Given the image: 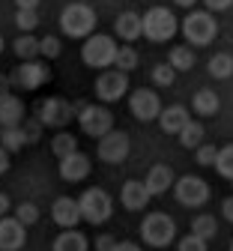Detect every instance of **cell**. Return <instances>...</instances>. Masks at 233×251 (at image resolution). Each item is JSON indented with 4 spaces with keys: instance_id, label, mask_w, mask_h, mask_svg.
<instances>
[{
    "instance_id": "1",
    "label": "cell",
    "mask_w": 233,
    "mask_h": 251,
    "mask_svg": "<svg viewBox=\"0 0 233 251\" xmlns=\"http://www.w3.org/2000/svg\"><path fill=\"white\" fill-rule=\"evenodd\" d=\"M117 54H120V45L108 33H93L81 45V60H84V66H90V69H102V72L114 69L117 66Z\"/></svg>"
},
{
    "instance_id": "2",
    "label": "cell",
    "mask_w": 233,
    "mask_h": 251,
    "mask_svg": "<svg viewBox=\"0 0 233 251\" xmlns=\"http://www.w3.org/2000/svg\"><path fill=\"white\" fill-rule=\"evenodd\" d=\"M60 30L69 39H90L96 33V12L87 3H69L60 12Z\"/></svg>"
},
{
    "instance_id": "3",
    "label": "cell",
    "mask_w": 233,
    "mask_h": 251,
    "mask_svg": "<svg viewBox=\"0 0 233 251\" xmlns=\"http://www.w3.org/2000/svg\"><path fill=\"white\" fill-rule=\"evenodd\" d=\"M180 30H182V36L191 48H204L209 45L215 36H218V21L212 12H188L182 21H180Z\"/></svg>"
},
{
    "instance_id": "4",
    "label": "cell",
    "mask_w": 233,
    "mask_h": 251,
    "mask_svg": "<svg viewBox=\"0 0 233 251\" xmlns=\"http://www.w3.org/2000/svg\"><path fill=\"white\" fill-rule=\"evenodd\" d=\"M141 239L150 248H168L177 239V222L168 212H147L141 222Z\"/></svg>"
},
{
    "instance_id": "5",
    "label": "cell",
    "mask_w": 233,
    "mask_h": 251,
    "mask_svg": "<svg viewBox=\"0 0 233 251\" xmlns=\"http://www.w3.org/2000/svg\"><path fill=\"white\" fill-rule=\"evenodd\" d=\"M180 30V21L174 18V12L168 6H153L144 12V36L153 42V45H161V42H171Z\"/></svg>"
},
{
    "instance_id": "6",
    "label": "cell",
    "mask_w": 233,
    "mask_h": 251,
    "mask_svg": "<svg viewBox=\"0 0 233 251\" xmlns=\"http://www.w3.org/2000/svg\"><path fill=\"white\" fill-rule=\"evenodd\" d=\"M78 126L87 138H96L102 141L105 135L114 132V114L105 108V105H87V102H78Z\"/></svg>"
},
{
    "instance_id": "7",
    "label": "cell",
    "mask_w": 233,
    "mask_h": 251,
    "mask_svg": "<svg viewBox=\"0 0 233 251\" xmlns=\"http://www.w3.org/2000/svg\"><path fill=\"white\" fill-rule=\"evenodd\" d=\"M78 203H81V215H84V222H87V225H93V227L111 222V215H114V201H111V195L105 192V188H99V185L87 188V192L78 198Z\"/></svg>"
},
{
    "instance_id": "8",
    "label": "cell",
    "mask_w": 233,
    "mask_h": 251,
    "mask_svg": "<svg viewBox=\"0 0 233 251\" xmlns=\"http://www.w3.org/2000/svg\"><path fill=\"white\" fill-rule=\"evenodd\" d=\"M72 117L78 120V105L66 102L60 96H51V99H42L39 108H36V120L42 126H51V129H63L66 123H72Z\"/></svg>"
},
{
    "instance_id": "9",
    "label": "cell",
    "mask_w": 233,
    "mask_h": 251,
    "mask_svg": "<svg viewBox=\"0 0 233 251\" xmlns=\"http://www.w3.org/2000/svg\"><path fill=\"white\" fill-rule=\"evenodd\" d=\"M174 198H177L182 206H188V209H201V206L209 201V182H207L204 176L185 174V176H180L177 185H174Z\"/></svg>"
},
{
    "instance_id": "10",
    "label": "cell",
    "mask_w": 233,
    "mask_h": 251,
    "mask_svg": "<svg viewBox=\"0 0 233 251\" xmlns=\"http://www.w3.org/2000/svg\"><path fill=\"white\" fill-rule=\"evenodd\" d=\"M93 90H96V99L105 102V105L120 102L126 93H129V75L120 72V69H105V72H99Z\"/></svg>"
},
{
    "instance_id": "11",
    "label": "cell",
    "mask_w": 233,
    "mask_h": 251,
    "mask_svg": "<svg viewBox=\"0 0 233 251\" xmlns=\"http://www.w3.org/2000/svg\"><path fill=\"white\" fill-rule=\"evenodd\" d=\"M129 111H131V117L135 120H141V123H153V120H158L161 117V99H158V93L155 90H150V87H138V90H131L129 93Z\"/></svg>"
},
{
    "instance_id": "12",
    "label": "cell",
    "mask_w": 233,
    "mask_h": 251,
    "mask_svg": "<svg viewBox=\"0 0 233 251\" xmlns=\"http://www.w3.org/2000/svg\"><path fill=\"white\" fill-rule=\"evenodd\" d=\"M129 150H131V141L120 129H114L111 135H105L96 144V155H99V162H105V165H123L129 159Z\"/></svg>"
},
{
    "instance_id": "13",
    "label": "cell",
    "mask_w": 233,
    "mask_h": 251,
    "mask_svg": "<svg viewBox=\"0 0 233 251\" xmlns=\"http://www.w3.org/2000/svg\"><path fill=\"white\" fill-rule=\"evenodd\" d=\"M9 78H12V87H18V90H39L42 84H48L51 69L39 60H30V63H18Z\"/></svg>"
},
{
    "instance_id": "14",
    "label": "cell",
    "mask_w": 233,
    "mask_h": 251,
    "mask_svg": "<svg viewBox=\"0 0 233 251\" xmlns=\"http://www.w3.org/2000/svg\"><path fill=\"white\" fill-rule=\"evenodd\" d=\"M150 201H153V195H150V188H147L144 179H126L123 182V188H120V203H123V209H129V212H144L150 206Z\"/></svg>"
},
{
    "instance_id": "15",
    "label": "cell",
    "mask_w": 233,
    "mask_h": 251,
    "mask_svg": "<svg viewBox=\"0 0 233 251\" xmlns=\"http://www.w3.org/2000/svg\"><path fill=\"white\" fill-rule=\"evenodd\" d=\"M51 218H54V225L63 227V230H78V222H84L78 198H57L51 203Z\"/></svg>"
},
{
    "instance_id": "16",
    "label": "cell",
    "mask_w": 233,
    "mask_h": 251,
    "mask_svg": "<svg viewBox=\"0 0 233 251\" xmlns=\"http://www.w3.org/2000/svg\"><path fill=\"white\" fill-rule=\"evenodd\" d=\"M27 242V227L15 215L0 218V251H21Z\"/></svg>"
},
{
    "instance_id": "17",
    "label": "cell",
    "mask_w": 233,
    "mask_h": 251,
    "mask_svg": "<svg viewBox=\"0 0 233 251\" xmlns=\"http://www.w3.org/2000/svg\"><path fill=\"white\" fill-rule=\"evenodd\" d=\"M93 171V162H90V155L87 152H75L69 155V159H60V179L63 182H84Z\"/></svg>"
},
{
    "instance_id": "18",
    "label": "cell",
    "mask_w": 233,
    "mask_h": 251,
    "mask_svg": "<svg viewBox=\"0 0 233 251\" xmlns=\"http://www.w3.org/2000/svg\"><path fill=\"white\" fill-rule=\"evenodd\" d=\"M24 102L15 96V93H6L0 96V129H12V126H24Z\"/></svg>"
},
{
    "instance_id": "19",
    "label": "cell",
    "mask_w": 233,
    "mask_h": 251,
    "mask_svg": "<svg viewBox=\"0 0 233 251\" xmlns=\"http://www.w3.org/2000/svg\"><path fill=\"white\" fill-rule=\"evenodd\" d=\"M147 188H150V195L158 198V195H168V188L177 185V176H174V168L171 165H153L147 171Z\"/></svg>"
},
{
    "instance_id": "20",
    "label": "cell",
    "mask_w": 233,
    "mask_h": 251,
    "mask_svg": "<svg viewBox=\"0 0 233 251\" xmlns=\"http://www.w3.org/2000/svg\"><path fill=\"white\" fill-rule=\"evenodd\" d=\"M114 33H117L120 39H126V42L141 39V36H144V15L131 12V9L120 12V15H117V21H114Z\"/></svg>"
},
{
    "instance_id": "21",
    "label": "cell",
    "mask_w": 233,
    "mask_h": 251,
    "mask_svg": "<svg viewBox=\"0 0 233 251\" xmlns=\"http://www.w3.org/2000/svg\"><path fill=\"white\" fill-rule=\"evenodd\" d=\"M188 123H191V117H188V108L185 105H168V108L161 111V117H158L161 132L164 135H177V138H180V132L185 129Z\"/></svg>"
},
{
    "instance_id": "22",
    "label": "cell",
    "mask_w": 233,
    "mask_h": 251,
    "mask_svg": "<svg viewBox=\"0 0 233 251\" xmlns=\"http://www.w3.org/2000/svg\"><path fill=\"white\" fill-rule=\"evenodd\" d=\"M218 108H221V99H218V93L209 90V87L197 90L194 96H191V111H194L197 117H215Z\"/></svg>"
},
{
    "instance_id": "23",
    "label": "cell",
    "mask_w": 233,
    "mask_h": 251,
    "mask_svg": "<svg viewBox=\"0 0 233 251\" xmlns=\"http://www.w3.org/2000/svg\"><path fill=\"white\" fill-rule=\"evenodd\" d=\"M12 51L21 63H30V60H36L42 57V39H36L33 33H21L15 42H12Z\"/></svg>"
},
{
    "instance_id": "24",
    "label": "cell",
    "mask_w": 233,
    "mask_h": 251,
    "mask_svg": "<svg viewBox=\"0 0 233 251\" xmlns=\"http://www.w3.org/2000/svg\"><path fill=\"white\" fill-rule=\"evenodd\" d=\"M51 251H90V242H87V236L81 230H63L54 239Z\"/></svg>"
},
{
    "instance_id": "25",
    "label": "cell",
    "mask_w": 233,
    "mask_h": 251,
    "mask_svg": "<svg viewBox=\"0 0 233 251\" xmlns=\"http://www.w3.org/2000/svg\"><path fill=\"white\" fill-rule=\"evenodd\" d=\"M24 144H30V138H27V129H24V126L0 129V147H3L6 152H18V150H24Z\"/></svg>"
},
{
    "instance_id": "26",
    "label": "cell",
    "mask_w": 233,
    "mask_h": 251,
    "mask_svg": "<svg viewBox=\"0 0 233 251\" xmlns=\"http://www.w3.org/2000/svg\"><path fill=\"white\" fill-rule=\"evenodd\" d=\"M188 233L201 236L204 242L215 239V236H218V222H215V215H207V212L194 215V218H191V230H188Z\"/></svg>"
},
{
    "instance_id": "27",
    "label": "cell",
    "mask_w": 233,
    "mask_h": 251,
    "mask_svg": "<svg viewBox=\"0 0 233 251\" xmlns=\"http://www.w3.org/2000/svg\"><path fill=\"white\" fill-rule=\"evenodd\" d=\"M207 129H204V123H197V120H191L185 129L180 132V144L185 147V150H197V147H204L207 141Z\"/></svg>"
},
{
    "instance_id": "28",
    "label": "cell",
    "mask_w": 233,
    "mask_h": 251,
    "mask_svg": "<svg viewBox=\"0 0 233 251\" xmlns=\"http://www.w3.org/2000/svg\"><path fill=\"white\" fill-rule=\"evenodd\" d=\"M168 63L177 72H191L194 69V51H191V45H174L171 54H168Z\"/></svg>"
},
{
    "instance_id": "29",
    "label": "cell",
    "mask_w": 233,
    "mask_h": 251,
    "mask_svg": "<svg viewBox=\"0 0 233 251\" xmlns=\"http://www.w3.org/2000/svg\"><path fill=\"white\" fill-rule=\"evenodd\" d=\"M51 152L57 155V159H69V155L78 152V138L69 135V132H57L54 141H51Z\"/></svg>"
},
{
    "instance_id": "30",
    "label": "cell",
    "mask_w": 233,
    "mask_h": 251,
    "mask_svg": "<svg viewBox=\"0 0 233 251\" xmlns=\"http://www.w3.org/2000/svg\"><path fill=\"white\" fill-rule=\"evenodd\" d=\"M207 72H209L212 78H218V81L230 78V75H233V54H215V57H209Z\"/></svg>"
},
{
    "instance_id": "31",
    "label": "cell",
    "mask_w": 233,
    "mask_h": 251,
    "mask_svg": "<svg viewBox=\"0 0 233 251\" xmlns=\"http://www.w3.org/2000/svg\"><path fill=\"white\" fill-rule=\"evenodd\" d=\"M138 63H141V54L131 48V45H120V54H117V66L114 69H120V72H131V69H138Z\"/></svg>"
},
{
    "instance_id": "32",
    "label": "cell",
    "mask_w": 233,
    "mask_h": 251,
    "mask_svg": "<svg viewBox=\"0 0 233 251\" xmlns=\"http://www.w3.org/2000/svg\"><path fill=\"white\" fill-rule=\"evenodd\" d=\"M215 171H218V176H224V179H230V182H233V144H227V147H221V150H218Z\"/></svg>"
},
{
    "instance_id": "33",
    "label": "cell",
    "mask_w": 233,
    "mask_h": 251,
    "mask_svg": "<svg viewBox=\"0 0 233 251\" xmlns=\"http://www.w3.org/2000/svg\"><path fill=\"white\" fill-rule=\"evenodd\" d=\"M218 150H221V147H215V144L197 147V150H194V162L201 165V168H215V162H218Z\"/></svg>"
},
{
    "instance_id": "34",
    "label": "cell",
    "mask_w": 233,
    "mask_h": 251,
    "mask_svg": "<svg viewBox=\"0 0 233 251\" xmlns=\"http://www.w3.org/2000/svg\"><path fill=\"white\" fill-rule=\"evenodd\" d=\"M15 218H18L24 227L36 225V222H39V206H36V203H30V201H21V203L15 206Z\"/></svg>"
},
{
    "instance_id": "35",
    "label": "cell",
    "mask_w": 233,
    "mask_h": 251,
    "mask_svg": "<svg viewBox=\"0 0 233 251\" xmlns=\"http://www.w3.org/2000/svg\"><path fill=\"white\" fill-rule=\"evenodd\" d=\"M174 81H177V69L171 63H158L153 69V84L155 87H174Z\"/></svg>"
},
{
    "instance_id": "36",
    "label": "cell",
    "mask_w": 233,
    "mask_h": 251,
    "mask_svg": "<svg viewBox=\"0 0 233 251\" xmlns=\"http://www.w3.org/2000/svg\"><path fill=\"white\" fill-rule=\"evenodd\" d=\"M36 24H39V12H33V9H18L15 12V27L21 33H33Z\"/></svg>"
},
{
    "instance_id": "37",
    "label": "cell",
    "mask_w": 233,
    "mask_h": 251,
    "mask_svg": "<svg viewBox=\"0 0 233 251\" xmlns=\"http://www.w3.org/2000/svg\"><path fill=\"white\" fill-rule=\"evenodd\" d=\"M207 245H209V242H204L201 236L188 233V236H182V239L177 242V251H207Z\"/></svg>"
},
{
    "instance_id": "38",
    "label": "cell",
    "mask_w": 233,
    "mask_h": 251,
    "mask_svg": "<svg viewBox=\"0 0 233 251\" xmlns=\"http://www.w3.org/2000/svg\"><path fill=\"white\" fill-rule=\"evenodd\" d=\"M60 54H63L60 39H57V36H45V39H42V57H45V60H54V57H60Z\"/></svg>"
},
{
    "instance_id": "39",
    "label": "cell",
    "mask_w": 233,
    "mask_h": 251,
    "mask_svg": "<svg viewBox=\"0 0 233 251\" xmlns=\"http://www.w3.org/2000/svg\"><path fill=\"white\" fill-rule=\"evenodd\" d=\"M114 248H117V236H111V233L96 236V251H114Z\"/></svg>"
},
{
    "instance_id": "40",
    "label": "cell",
    "mask_w": 233,
    "mask_h": 251,
    "mask_svg": "<svg viewBox=\"0 0 233 251\" xmlns=\"http://www.w3.org/2000/svg\"><path fill=\"white\" fill-rule=\"evenodd\" d=\"M24 129H27L30 144H36V141H39V135H42V123H39V120H27V123H24Z\"/></svg>"
},
{
    "instance_id": "41",
    "label": "cell",
    "mask_w": 233,
    "mask_h": 251,
    "mask_svg": "<svg viewBox=\"0 0 233 251\" xmlns=\"http://www.w3.org/2000/svg\"><path fill=\"white\" fill-rule=\"evenodd\" d=\"M207 3V12H224L233 6V0H204Z\"/></svg>"
},
{
    "instance_id": "42",
    "label": "cell",
    "mask_w": 233,
    "mask_h": 251,
    "mask_svg": "<svg viewBox=\"0 0 233 251\" xmlns=\"http://www.w3.org/2000/svg\"><path fill=\"white\" fill-rule=\"evenodd\" d=\"M9 212H12V201H9L3 192H0V218H6Z\"/></svg>"
},
{
    "instance_id": "43",
    "label": "cell",
    "mask_w": 233,
    "mask_h": 251,
    "mask_svg": "<svg viewBox=\"0 0 233 251\" xmlns=\"http://www.w3.org/2000/svg\"><path fill=\"white\" fill-rule=\"evenodd\" d=\"M221 212H224V218H227V222H233V195L221 201Z\"/></svg>"
},
{
    "instance_id": "44",
    "label": "cell",
    "mask_w": 233,
    "mask_h": 251,
    "mask_svg": "<svg viewBox=\"0 0 233 251\" xmlns=\"http://www.w3.org/2000/svg\"><path fill=\"white\" fill-rule=\"evenodd\" d=\"M114 251H144L138 242H129V239H123V242H117V248Z\"/></svg>"
},
{
    "instance_id": "45",
    "label": "cell",
    "mask_w": 233,
    "mask_h": 251,
    "mask_svg": "<svg viewBox=\"0 0 233 251\" xmlns=\"http://www.w3.org/2000/svg\"><path fill=\"white\" fill-rule=\"evenodd\" d=\"M9 171V152L3 150V147H0V176H3Z\"/></svg>"
},
{
    "instance_id": "46",
    "label": "cell",
    "mask_w": 233,
    "mask_h": 251,
    "mask_svg": "<svg viewBox=\"0 0 233 251\" xmlns=\"http://www.w3.org/2000/svg\"><path fill=\"white\" fill-rule=\"evenodd\" d=\"M15 6H18V9H33V12H36L39 0H15Z\"/></svg>"
},
{
    "instance_id": "47",
    "label": "cell",
    "mask_w": 233,
    "mask_h": 251,
    "mask_svg": "<svg viewBox=\"0 0 233 251\" xmlns=\"http://www.w3.org/2000/svg\"><path fill=\"white\" fill-rule=\"evenodd\" d=\"M9 87H12V78L9 75H0V96H6Z\"/></svg>"
},
{
    "instance_id": "48",
    "label": "cell",
    "mask_w": 233,
    "mask_h": 251,
    "mask_svg": "<svg viewBox=\"0 0 233 251\" xmlns=\"http://www.w3.org/2000/svg\"><path fill=\"white\" fill-rule=\"evenodd\" d=\"M174 3H177V6H185V9H191V6L197 3V0H174Z\"/></svg>"
},
{
    "instance_id": "49",
    "label": "cell",
    "mask_w": 233,
    "mask_h": 251,
    "mask_svg": "<svg viewBox=\"0 0 233 251\" xmlns=\"http://www.w3.org/2000/svg\"><path fill=\"white\" fill-rule=\"evenodd\" d=\"M3 45H6V42H3V36H0V54H3Z\"/></svg>"
},
{
    "instance_id": "50",
    "label": "cell",
    "mask_w": 233,
    "mask_h": 251,
    "mask_svg": "<svg viewBox=\"0 0 233 251\" xmlns=\"http://www.w3.org/2000/svg\"><path fill=\"white\" fill-rule=\"evenodd\" d=\"M230 251H233V242H230Z\"/></svg>"
},
{
    "instance_id": "51",
    "label": "cell",
    "mask_w": 233,
    "mask_h": 251,
    "mask_svg": "<svg viewBox=\"0 0 233 251\" xmlns=\"http://www.w3.org/2000/svg\"><path fill=\"white\" fill-rule=\"evenodd\" d=\"M230 188H233V182H230Z\"/></svg>"
}]
</instances>
